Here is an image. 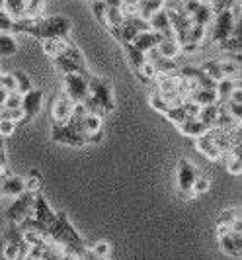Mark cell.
Here are the masks:
<instances>
[{"instance_id": "1", "label": "cell", "mask_w": 242, "mask_h": 260, "mask_svg": "<svg viewBox=\"0 0 242 260\" xmlns=\"http://www.w3.org/2000/svg\"><path fill=\"white\" fill-rule=\"evenodd\" d=\"M71 29H73V24H71L68 18H64V16H49V18L36 20L27 34L38 38L39 41H45V39L68 38Z\"/></svg>"}, {"instance_id": "2", "label": "cell", "mask_w": 242, "mask_h": 260, "mask_svg": "<svg viewBox=\"0 0 242 260\" xmlns=\"http://www.w3.org/2000/svg\"><path fill=\"white\" fill-rule=\"evenodd\" d=\"M236 12H238V8H230V10H223V12L215 14L213 20H211V26L207 29V38L211 39L213 43H217V45L221 41H225L227 38H230L232 29L238 22Z\"/></svg>"}, {"instance_id": "3", "label": "cell", "mask_w": 242, "mask_h": 260, "mask_svg": "<svg viewBox=\"0 0 242 260\" xmlns=\"http://www.w3.org/2000/svg\"><path fill=\"white\" fill-rule=\"evenodd\" d=\"M88 96H92L100 104L103 114H110V112L115 110L114 92H112L110 80H106L102 77H96V75H88Z\"/></svg>"}, {"instance_id": "4", "label": "cell", "mask_w": 242, "mask_h": 260, "mask_svg": "<svg viewBox=\"0 0 242 260\" xmlns=\"http://www.w3.org/2000/svg\"><path fill=\"white\" fill-rule=\"evenodd\" d=\"M147 29H151L149 27V22H145V20H141L139 16L135 14V16H125V20H123V24L119 27H114V29H110L108 34H112L121 45H125V43H131L133 39L137 38V34L141 31H147Z\"/></svg>"}, {"instance_id": "5", "label": "cell", "mask_w": 242, "mask_h": 260, "mask_svg": "<svg viewBox=\"0 0 242 260\" xmlns=\"http://www.w3.org/2000/svg\"><path fill=\"white\" fill-rule=\"evenodd\" d=\"M217 241H219V248L229 254L238 258L242 254V235L238 231H232L227 225H215Z\"/></svg>"}, {"instance_id": "6", "label": "cell", "mask_w": 242, "mask_h": 260, "mask_svg": "<svg viewBox=\"0 0 242 260\" xmlns=\"http://www.w3.org/2000/svg\"><path fill=\"white\" fill-rule=\"evenodd\" d=\"M38 192H24V194L16 196L12 202V206L6 211V217L10 219V223H20L27 219L31 215V208H33V200H36Z\"/></svg>"}, {"instance_id": "7", "label": "cell", "mask_w": 242, "mask_h": 260, "mask_svg": "<svg viewBox=\"0 0 242 260\" xmlns=\"http://www.w3.org/2000/svg\"><path fill=\"white\" fill-rule=\"evenodd\" d=\"M64 77V88L63 92L68 96L71 102H82L88 96V75L80 73H68Z\"/></svg>"}, {"instance_id": "8", "label": "cell", "mask_w": 242, "mask_h": 260, "mask_svg": "<svg viewBox=\"0 0 242 260\" xmlns=\"http://www.w3.org/2000/svg\"><path fill=\"white\" fill-rule=\"evenodd\" d=\"M178 190L186 198H193V184L199 176V170L191 165L190 160L180 158L178 160Z\"/></svg>"}, {"instance_id": "9", "label": "cell", "mask_w": 242, "mask_h": 260, "mask_svg": "<svg viewBox=\"0 0 242 260\" xmlns=\"http://www.w3.org/2000/svg\"><path fill=\"white\" fill-rule=\"evenodd\" d=\"M49 114H51L53 125H64L71 114H73V102L68 100V96L64 92H59L51 98V104H49Z\"/></svg>"}, {"instance_id": "10", "label": "cell", "mask_w": 242, "mask_h": 260, "mask_svg": "<svg viewBox=\"0 0 242 260\" xmlns=\"http://www.w3.org/2000/svg\"><path fill=\"white\" fill-rule=\"evenodd\" d=\"M51 137L57 143H66L71 147H86L84 141V133H78L68 125H53Z\"/></svg>"}, {"instance_id": "11", "label": "cell", "mask_w": 242, "mask_h": 260, "mask_svg": "<svg viewBox=\"0 0 242 260\" xmlns=\"http://www.w3.org/2000/svg\"><path fill=\"white\" fill-rule=\"evenodd\" d=\"M43 104V92L41 90H29L27 94L22 96V110L26 114L24 121H31L33 117L38 116V112L41 110Z\"/></svg>"}, {"instance_id": "12", "label": "cell", "mask_w": 242, "mask_h": 260, "mask_svg": "<svg viewBox=\"0 0 242 260\" xmlns=\"http://www.w3.org/2000/svg\"><path fill=\"white\" fill-rule=\"evenodd\" d=\"M26 192V178L24 176H12V174H6L2 178L0 184V194L8 196V198H16V196L24 194Z\"/></svg>"}, {"instance_id": "13", "label": "cell", "mask_w": 242, "mask_h": 260, "mask_svg": "<svg viewBox=\"0 0 242 260\" xmlns=\"http://www.w3.org/2000/svg\"><path fill=\"white\" fill-rule=\"evenodd\" d=\"M162 36L160 34H156L153 29H147V31H141L137 34V38L131 41V45L135 47V49H139L141 53H147L149 49H153V47H158V43L162 41Z\"/></svg>"}, {"instance_id": "14", "label": "cell", "mask_w": 242, "mask_h": 260, "mask_svg": "<svg viewBox=\"0 0 242 260\" xmlns=\"http://www.w3.org/2000/svg\"><path fill=\"white\" fill-rule=\"evenodd\" d=\"M149 27H151L153 31H156V34H160L162 38H174V31H172L170 20H168V12H166L164 8L158 10V12L149 20Z\"/></svg>"}, {"instance_id": "15", "label": "cell", "mask_w": 242, "mask_h": 260, "mask_svg": "<svg viewBox=\"0 0 242 260\" xmlns=\"http://www.w3.org/2000/svg\"><path fill=\"white\" fill-rule=\"evenodd\" d=\"M195 149H197L207 160H211V162H219V160L223 158V153L217 149L215 143L211 141V137H209L207 133H205L203 137H197V139H195Z\"/></svg>"}, {"instance_id": "16", "label": "cell", "mask_w": 242, "mask_h": 260, "mask_svg": "<svg viewBox=\"0 0 242 260\" xmlns=\"http://www.w3.org/2000/svg\"><path fill=\"white\" fill-rule=\"evenodd\" d=\"M162 8H164V0H137L135 2V12L145 22H149L154 14Z\"/></svg>"}, {"instance_id": "17", "label": "cell", "mask_w": 242, "mask_h": 260, "mask_svg": "<svg viewBox=\"0 0 242 260\" xmlns=\"http://www.w3.org/2000/svg\"><path fill=\"white\" fill-rule=\"evenodd\" d=\"M217 225H227L232 231H242V219H240V211L236 208H229L223 209L217 217Z\"/></svg>"}, {"instance_id": "18", "label": "cell", "mask_w": 242, "mask_h": 260, "mask_svg": "<svg viewBox=\"0 0 242 260\" xmlns=\"http://www.w3.org/2000/svg\"><path fill=\"white\" fill-rule=\"evenodd\" d=\"M178 131L182 133V135H188V137L197 139V137H203L205 133L209 131V127L205 125L203 121H199L197 117H191V119H186V121L180 125Z\"/></svg>"}, {"instance_id": "19", "label": "cell", "mask_w": 242, "mask_h": 260, "mask_svg": "<svg viewBox=\"0 0 242 260\" xmlns=\"http://www.w3.org/2000/svg\"><path fill=\"white\" fill-rule=\"evenodd\" d=\"M53 63L57 67V71H61L63 75H68V73H80V75H90L86 65H78L75 63L73 59H68V57H64V55H57L55 59H53Z\"/></svg>"}, {"instance_id": "20", "label": "cell", "mask_w": 242, "mask_h": 260, "mask_svg": "<svg viewBox=\"0 0 242 260\" xmlns=\"http://www.w3.org/2000/svg\"><path fill=\"white\" fill-rule=\"evenodd\" d=\"M158 53L166 57V59H172V61H176V57L182 55V47H180V43L176 41V38H164L160 43H158Z\"/></svg>"}, {"instance_id": "21", "label": "cell", "mask_w": 242, "mask_h": 260, "mask_svg": "<svg viewBox=\"0 0 242 260\" xmlns=\"http://www.w3.org/2000/svg\"><path fill=\"white\" fill-rule=\"evenodd\" d=\"M186 100H191V102H195L197 106H209V104H217V92L211 90V88H197V90H193L186 98Z\"/></svg>"}, {"instance_id": "22", "label": "cell", "mask_w": 242, "mask_h": 260, "mask_svg": "<svg viewBox=\"0 0 242 260\" xmlns=\"http://www.w3.org/2000/svg\"><path fill=\"white\" fill-rule=\"evenodd\" d=\"M61 55L68 57V59H73V61L78 63V65H86V63H84V55L80 53L78 45L71 38H63V49H61Z\"/></svg>"}, {"instance_id": "23", "label": "cell", "mask_w": 242, "mask_h": 260, "mask_svg": "<svg viewBox=\"0 0 242 260\" xmlns=\"http://www.w3.org/2000/svg\"><path fill=\"white\" fill-rule=\"evenodd\" d=\"M103 125L102 116H94V114H86L80 121V129L84 135H90V133H100Z\"/></svg>"}, {"instance_id": "24", "label": "cell", "mask_w": 242, "mask_h": 260, "mask_svg": "<svg viewBox=\"0 0 242 260\" xmlns=\"http://www.w3.org/2000/svg\"><path fill=\"white\" fill-rule=\"evenodd\" d=\"M238 84H240V80H238V78H236V80H234V78H223V80H219V82H217V86H215L217 98H219L217 102H225V100L229 98V94L232 92V88H234V86H238Z\"/></svg>"}, {"instance_id": "25", "label": "cell", "mask_w": 242, "mask_h": 260, "mask_svg": "<svg viewBox=\"0 0 242 260\" xmlns=\"http://www.w3.org/2000/svg\"><path fill=\"white\" fill-rule=\"evenodd\" d=\"M26 2L27 0H4V12L12 20H20L26 14Z\"/></svg>"}, {"instance_id": "26", "label": "cell", "mask_w": 242, "mask_h": 260, "mask_svg": "<svg viewBox=\"0 0 242 260\" xmlns=\"http://www.w3.org/2000/svg\"><path fill=\"white\" fill-rule=\"evenodd\" d=\"M18 51V41L14 34H0V55L2 57H10Z\"/></svg>"}, {"instance_id": "27", "label": "cell", "mask_w": 242, "mask_h": 260, "mask_svg": "<svg viewBox=\"0 0 242 260\" xmlns=\"http://www.w3.org/2000/svg\"><path fill=\"white\" fill-rule=\"evenodd\" d=\"M217 114H219V104L201 106V110H199V114H197V119H199V121H203L205 125L211 129V127L215 125Z\"/></svg>"}, {"instance_id": "28", "label": "cell", "mask_w": 242, "mask_h": 260, "mask_svg": "<svg viewBox=\"0 0 242 260\" xmlns=\"http://www.w3.org/2000/svg\"><path fill=\"white\" fill-rule=\"evenodd\" d=\"M14 80H16V92L18 94H27L29 90H33V84H31V78L27 77V73L24 71H14L12 73Z\"/></svg>"}, {"instance_id": "29", "label": "cell", "mask_w": 242, "mask_h": 260, "mask_svg": "<svg viewBox=\"0 0 242 260\" xmlns=\"http://www.w3.org/2000/svg\"><path fill=\"white\" fill-rule=\"evenodd\" d=\"M6 243H12V245H22L24 243V229L18 225V223H10V227L6 229L4 233Z\"/></svg>"}, {"instance_id": "30", "label": "cell", "mask_w": 242, "mask_h": 260, "mask_svg": "<svg viewBox=\"0 0 242 260\" xmlns=\"http://www.w3.org/2000/svg\"><path fill=\"white\" fill-rule=\"evenodd\" d=\"M201 71H203L205 75L211 78L213 82H219V80L225 78L223 71H221V65H219V61H207V63L201 65Z\"/></svg>"}, {"instance_id": "31", "label": "cell", "mask_w": 242, "mask_h": 260, "mask_svg": "<svg viewBox=\"0 0 242 260\" xmlns=\"http://www.w3.org/2000/svg\"><path fill=\"white\" fill-rule=\"evenodd\" d=\"M135 73H137V77L143 80V82H154L156 78H158V73H156V69H154L149 61H145L139 69H135Z\"/></svg>"}, {"instance_id": "32", "label": "cell", "mask_w": 242, "mask_h": 260, "mask_svg": "<svg viewBox=\"0 0 242 260\" xmlns=\"http://www.w3.org/2000/svg\"><path fill=\"white\" fill-rule=\"evenodd\" d=\"M43 6H45V0H27L24 18H31V20H39V18H43V16H41Z\"/></svg>"}, {"instance_id": "33", "label": "cell", "mask_w": 242, "mask_h": 260, "mask_svg": "<svg viewBox=\"0 0 242 260\" xmlns=\"http://www.w3.org/2000/svg\"><path fill=\"white\" fill-rule=\"evenodd\" d=\"M123 49H125V53H127V59L133 69H139V67L147 61V59H145V53H141L139 49H135L131 43H125Z\"/></svg>"}, {"instance_id": "34", "label": "cell", "mask_w": 242, "mask_h": 260, "mask_svg": "<svg viewBox=\"0 0 242 260\" xmlns=\"http://www.w3.org/2000/svg\"><path fill=\"white\" fill-rule=\"evenodd\" d=\"M43 43V51L47 57H51L55 59L57 55H61V49H63V38L59 39H45V41H41Z\"/></svg>"}, {"instance_id": "35", "label": "cell", "mask_w": 242, "mask_h": 260, "mask_svg": "<svg viewBox=\"0 0 242 260\" xmlns=\"http://www.w3.org/2000/svg\"><path fill=\"white\" fill-rule=\"evenodd\" d=\"M149 104L153 106V108L156 110V112H158V114H162V116H164V114L168 112V110H170V108H174V106L170 104V102H166L164 98H162V96H160V94H158L156 90H154L153 94L149 96Z\"/></svg>"}, {"instance_id": "36", "label": "cell", "mask_w": 242, "mask_h": 260, "mask_svg": "<svg viewBox=\"0 0 242 260\" xmlns=\"http://www.w3.org/2000/svg\"><path fill=\"white\" fill-rule=\"evenodd\" d=\"M164 117L168 119V121H172L176 127H180V125H182L186 119H190V117L186 116V112L182 110V106H174V108H170V110L164 114Z\"/></svg>"}, {"instance_id": "37", "label": "cell", "mask_w": 242, "mask_h": 260, "mask_svg": "<svg viewBox=\"0 0 242 260\" xmlns=\"http://www.w3.org/2000/svg\"><path fill=\"white\" fill-rule=\"evenodd\" d=\"M225 165H227V170L234 176H240L242 172V162H240V155H223L221 158Z\"/></svg>"}, {"instance_id": "38", "label": "cell", "mask_w": 242, "mask_h": 260, "mask_svg": "<svg viewBox=\"0 0 242 260\" xmlns=\"http://www.w3.org/2000/svg\"><path fill=\"white\" fill-rule=\"evenodd\" d=\"M219 49L229 51V53H240V49H242L240 36H230V38H227L225 41H221V43H219Z\"/></svg>"}, {"instance_id": "39", "label": "cell", "mask_w": 242, "mask_h": 260, "mask_svg": "<svg viewBox=\"0 0 242 260\" xmlns=\"http://www.w3.org/2000/svg\"><path fill=\"white\" fill-rule=\"evenodd\" d=\"M41 186H43V178H41L39 170L33 169L26 178V190L27 192H41Z\"/></svg>"}, {"instance_id": "40", "label": "cell", "mask_w": 242, "mask_h": 260, "mask_svg": "<svg viewBox=\"0 0 242 260\" xmlns=\"http://www.w3.org/2000/svg\"><path fill=\"white\" fill-rule=\"evenodd\" d=\"M209 6H211V12L213 16L223 10H230V8H238V0H209Z\"/></svg>"}, {"instance_id": "41", "label": "cell", "mask_w": 242, "mask_h": 260, "mask_svg": "<svg viewBox=\"0 0 242 260\" xmlns=\"http://www.w3.org/2000/svg\"><path fill=\"white\" fill-rule=\"evenodd\" d=\"M90 8H92V12L96 16V20L106 26V2L103 0H90Z\"/></svg>"}, {"instance_id": "42", "label": "cell", "mask_w": 242, "mask_h": 260, "mask_svg": "<svg viewBox=\"0 0 242 260\" xmlns=\"http://www.w3.org/2000/svg\"><path fill=\"white\" fill-rule=\"evenodd\" d=\"M90 250H92L100 260H106L110 256V243H108V241H98L94 247H90Z\"/></svg>"}, {"instance_id": "43", "label": "cell", "mask_w": 242, "mask_h": 260, "mask_svg": "<svg viewBox=\"0 0 242 260\" xmlns=\"http://www.w3.org/2000/svg\"><path fill=\"white\" fill-rule=\"evenodd\" d=\"M211 188V180H209V176H197V180H195V184H193V196L197 194H205L207 190Z\"/></svg>"}, {"instance_id": "44", "label": "cell", "mask_w": 242, "mask_h": 260, "mask_svg": "<svg viewBox=\"0 0 242 260\" xmlns=\"http://www.w3.org/2000/svg\"><path fill=\"white\" fill-rule=\"evenodd\" d=\"M0 34H14V20L4 10H0Z\"/></svg>"}, {"instance_id": "45", "label": "cell", "mask_w": 242, "mask_h": 260, "mask_svg": "<svg viewBox=\"0 0 242 260\" xmlns=\"http://www.w3.org/2000/svg\"><path fill=\"white\" fill-rule=\"evenodd\" d=\"M180 106H182V110L186 112V116L190 117V119H191V117H197L199 110H201V106H197L195 102H191V100H184Z\"/></svg>"}, {"instance_id": "46", "label": "cell", "mask_w": 242, "mask_h": 260, "mask_svg": "<svg viewBox=\"0 0 242 260\" xmlns=\"http://www.w3.org/2000/svg\"><path fill=\"white\" fill-rule=\"evenodd\" d=\"M4 108H8V110L22 108V94H18V92H10V94H8V98H6V102H4Z\"/></svg>"}, {"instance_id": "47", "label": "cell", "mask_w": 242, "mask_h": 260, "mask_svg": "<svg viewBox=\"0 0 242 260\" xmlns=\"http://www.w3.org/2000/svg\"><path fill=\"white\" fill-rule=\"evenodd\" d=\"M14 131H16V123L14 121H8V119H0V137L4 135H12Z\"/></svg>"}, {"instance_id": "48", "label": "cell", "mask_w": 242, "mask_h": 260, "mask_svg": "<svg viewBox=\"0 0 242 260\" xmlns=\"http://www.w3.org/2000/svg\"><path fill=\"white\" fill-rule=\"evenodd\" d=\"M225 104V108L229 110V114L234 119H238L240 121V117H242V104H234V102H223Z\"/></svg>"}, {"instance_id": "49", "label": "cell", "mask_w": 242, "mask_h": 260, "mask_svg": "<svg viewBox=\"0 0 242 260\" xmlns=\"http://www.w3.org/2000/svg\"><path fill=\"white\" fill-rule=\"evenodd\" d=\"M225 102H234V104H242V88H240V84L232 88V92H230L229 98H227Z\"/></svg>"}, {"instance_id": "50", "label": "cell", "mask_w": 242, "mask_h": 260, "mask_svg": "<svg viewBox=\"0 0 242 260\" xmlns=\"http://www.w3.org/2000/svg\"><path fill=\"white\" fill-rule=\"evenodd\" d=\"M24 119H26V114H24L22 108H14V110H10V121L20 123V121H24Z\"/></svg>"}, {"instance_id": "51", "label": "cell", "mask_w": 242, "mask_h": 260, "mask_svg": "<svg viewBox=\"0 0 242 260\" xmlns=\"http://www.w3.org/2000/svg\"><path fill=\"white\" fill-rule=\"evenodd\" d=\"M8 94H10L8 90L0 88V106H4V102H6V98H8Z\"/></svg>"}, {"instance_id": "52", "label": "cell", "mask_w": 242, "mask_h": 260, "mask_svg": "<svg viewBox=\"0 0 242 260\" xmlns=\"http://www.w3.org/2000/svg\"><path fill=\"white\" fill-rule=\"evenodd\" d=\"M0 10H4V0H0Z\"/></svg>"}, {"instance_id": "53", "label": "cell", "mask_w": 242, "mask_h": 260, "mask_svg": "<svg viewBox=\"0 0 242 260\" xmlns=\"http://www.w3.org/2000/svg\"><path fill=\"white\" fill-rule=\"evenodd\" d=\"M2 178H4V176H2V174H0V184H2ZM0 196H2V194H0Z\"/></svg>"}, {"instance_id": "54", "label": "cell", "mask_w": 242, "mask_h": 260, "mask_svg": "<svg viewBox=\"0 0 242 260\" xmlns=\"http://www.w3.org/2000/svg\"><path fill=\"white\" fill-rule=\"evenodd\" d=\"M106 260H110V258H106Z\"/></svg>"}, {"instance_id": "55", "label": "cell", "mask_w": 242, "mask_h": 260, "mask_svg": "<svg viewBox=\"0 0 242 260\" xmlns=\"http://www.w3.org/2000/svg\"><path fill=\"white\" fill-rule=\"evenodd\" d=\"M164 2H166V0H164Z\"/></svg>"}]
</instances>
